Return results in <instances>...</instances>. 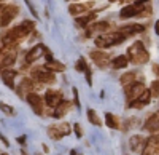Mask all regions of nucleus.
<instances>
[{"instance_id":"obj_20","label":"nucleus","mask_w":159,"mask_h":155,"mask_svg":"<svg viewBox=\"0 0 159 155\" xmlns=\"http://www.w3.org/2000/svg\"><path fill=\"white\" fill-rule=\"evenodd\" d=\"M145 144H147L145 138H143V136H139V134H137V136H132L130 141H129V146H130V149L134 150V152H140V150H143Z\"/></svg>"},{"instance_id":"obj_21","label":"nucleus","mask_w":159,"mask_h":155,"mask_svg":"<svg viewBox=\"0 0 159 155\" xmlns=\"http://www.w3.org/2000/svg\"><path fill=\"white\" fill-rule=\"evenodd\" d=\"M16 75H18V72H16V70L7 69V70H3V72H2V80H3V83H5L7 86L15 88V79H16Z\"/></svg>"},{"instance_id":"obj_3","label":"nucleus","mask_w":159,"mask_h":155,"mask_svg":"<svg viewBox=\"0 0 159 155\" xmlns=\"http://www.w3.org/2000/svg\"><path fill=\"white\" fill-rule=\"evenodd\" d=\"M123 40H126V38L119 34L118 31L115 32H108V34H103V35H99L96 37V46L103 50V48H110V46H115L118 43H123Z\"/></svg>"},{"instance_id":"obj_41","label":"nucleus","mask_w":159,"mask_h":155,"mask_svg":"<svg viewBox=\"0 0 159 155\" xmlns=\"http://www.w3.org/2000/svg\"><path fill=\"white\" fill-rule=\"evenodd\" d=\"M154 72H156V74L159 75V66H154Z\"/></svg>"},{"instance_id":"obj_7","label":"nucleus","mask_w":159,"mask_h":155,"mask_svg":"<svg viewBox=\"0 0 159 155\" xmlns=\"http://www.w3.org/2000/svg\"><path fill=\"white\" fill-rule=\"evenodd\" d=\"M70 131H72L70 130V125L64 122V123H59V125H51L48 128V136L51 139H54V141H59L64 136H69Z\"/></svg>"},{"instance_id":"obj_29","label":"nucleus","mask_w":159,"mask_h":155,"mask_svg":"<svg viewBox=\"0 0 159 155\" xmlns=\"http://www.w3.org/2000/svg\"><path fill=\"white\" fill-rule=\"evenodd\" d=\"M88 119H89V122H91L92 125H96V126H102V120L99 119V115H97V112H96V110L89 109V110H88Z\"/></svg>"},{"instance_id":"obj_18","label":"nucleus","mask_w":159,"mask_h":155,"mask_svg":"<svg viewBox=\"0 0 159 155\" xmlns=\"http://www.w3.org/2000/svg\"><path fill=\"white\" fill-rule=\"evenodd\" d=\"M108 29H110V22L108 21H100V22H96L92 26H88L86 34L88 35H94V34H99V32H107Z\"/></svg>"},{"instance_id":"obj_13","label":"nucleus","mask_w":159,"mask_h":155,"mask_svg":"<svg viewBox=\"0 0 159 155\" xmlns=\"http://www.w3.org/2000/svg\"><path fill=\"white\" fill-rule=\"evenodd\" d=\"M45 51H46V46H43L42 43L35 45L32 50H29V51H27V55H25V62H27V64L35 62L38 58H42V56L45 55Z\"/></svg>"},{"instance_id":"obj_11","label":"nucleus","mask_w":159,"mask_h":155,"mask_svg":"<svg viewBox=\"0 0 159 155\" xmlns=\"http://www.w3.org/2000/svg\"><path fill=\"white\" fill-rule=\"evenodd\" d=\"M91 59L94 61L100 69H105V67L110 64V56H108V53H105V51H102V50L91 51Z\"/></svg>"},{"instance_id":"obj_2","label":"nucleus","mask_w":159,"mask_h":155,"mask_svg":"<svg viewBox=\"0 0 159 155\" xmlns=\"http://www.w3.org/2000/svg\"><path fill=\"white\" fill-rule=\"evenodd\" d=\"M127 59L132 61L134 64H137V66H140V64L148 62L150 53L145 50V46H143L142 42H134V43L129 46V50H127Z\"/></svg>"},{"instance_id":"obj_42","label":"nucleus","mask_w":159,"mask_h":155,"mask_svg":"<svg viewBox=\"0 0 159 155\" xmlns=\"http://www.w3.org/2000/svg\"><path fill=\"white\" fill-rule=\"evenodd\" d=\"M0 53H2V46H0Z\"/></svg>"},{"instance_id":"obj_10","label":"nucleus","mask_w":159,"mask_h":155,"mask_svg":"<svg viewBox=\"0 0 159 155\" xmlns=\"http://www.w3.org/2000/svg\"><path fill=\"white\" fill-rule=\"evenodd\" d=\"M45 101L49 107H57L61 102L64 101V94L59 90H48L45 94Z\"/></svg>"},{"instance_id":"obj_37","label":"nucleus","mask_w":159,"mask_h":155,"mask_svg":"<svg viewBox=\"0 0 159 155\" xmlns=\"http://www.w3.org/2000/svg\"><path fill=\"white\" fill-rule=\"evenodd\" d=\"M147 2H148V0H137L135 3H137V5H145V3H147Z\"/></svg>"},{"instance_id":"obj_25","label":"nucleus","mask_w":159,"mask_h":155,"mask_svg":"<svg viewBox=\"0 0 159 155\" xmlns=\"http://www.w3.org/2000/svg\"><path fill=\"white\" fill-rule=\"evenodd\" d=\"M45 67H46L48 70H51L52 74H54V72H64V70H65V66H64V64L59 62V61H54V59H52V61H48V62L45 64Z\"/></svg>"},{"instance_id":"obj_19","label":"nucleus","mask_w":159,"mask_h":155,"mask_svg":"<svg viewBox=\"0 0 159 155\" xmlns=\"http://www.w3.org/2000/svg\"><path fill=\"white\" fill-rule=\"evenodd\" d=\"M150 98H151V91H150V90H145L143 94H142L137 101L130 102L129 107H134V109H142V107H145V106H147L148 102H150Z\"/></svg>"},{"instance_id":"obj_43","label":"nucleus","mask_w":159,"mask_h":155,"mask_svg":"<svg viewBox=\"0 0 159 155\" xmlns=\"http://www.w3.org/2000/svg\"><path fill=\"white\" fill-rule=\"evenodd\" d=\"M0 10H2V5H0Z\"/></svg>"},{"instance_id":"obj_30","label":"nucleus","mask_w":159,"mask_h":155,"mask_svg":"<svg viewBox=\"0 0 159 155\" xmlns=\"http://www.w3.org/2000/svg\"><path fill=\"white\" fill-rule=\"evenodd\" d=\"M75 69H76L78 72H86L88 66H86V61H84V58H80V59L76 61V66H75Z\"/></svg>"},{"instance_id":"obj_27","label":"nucleus","mask_w":159,"mask_h":155,"mask_svg":"<svg viewBox=\"0 0 159 155\" xmlns=\"http://www.w3.org/2000/svg\"><path fill=\"white\" fill-rule=\"evenodd\" d=\"M105 122H107V125H108V128H113V130H118L119 128V120H118V117L116 115H113V114H105Z\"/></svg>"},{"instance_id":"obj_32","label":"nucleus","mask_w":159,"mask_h":155,"mask_svg":"<svg viewBox=\"0 0 159 155\" xmlns=\"http://www.w3.org/2000/svg\"><path fill=\"white\" fill-rule=\"evenodd\" d=\"M150 91L153 96H159V80H154L151 83V88H150Z\"/></svg>"},{"instance_id":"obj_38","label":"nucleus","mask_w":159,"mask_h":155,"mask_svg":"<svg viewBox=\"0 0 159 155\" xmlns=\"http://www.w3.org/2000/svg\"><path fill=\"white\" fill-rule=\"evenodd\" d=\"M24 141H25V136H21V138H18V143H19V144H24Z\"/></svg>"},{"instance_id":"obj_40","label":"nucleus","mask_w":159,"mask_h":155,"mask_svg":"<svg viewBox=\"0 0 159 155\" xmlns=\"http://www.w3.org/2000/svg\"><path fill=\"white\" fill-rule=\"evenodd\" d=\"M110 2H130V0H110Z\"/></svg>"},{"instance_id":"obj_36","label":"nucleus","mask_w":159,"mask_h":155,"mask_svg":"<svg viewBox=\"0 0 159 155\" xmlns=\"http://www.w3.org/2000/svg\"><path fill=\"white\" fill-rule=\"evenodd\" d=\"M154 32L159 35V21H156V24H154Z\"/></svg>"},{"instance_id":"obj_14","label":"nucleus","mask_w":159,"mask_h":155,"mask_svg":"<svg viewBox=\"0 0 159 155\" xmlns=\"http://www.w3.org/2000/svg\"><path fill=\"white\" fill-rule=\"evenodd\" d=\"M143 130L151 133V134L159 131V110L154 112L153 115H150V117L147 119V122H145V125H143Z\"/></svg>"},{"instance_id":"obj_31","label":"nucleus","mask_w":159,"mask_h":155,"mask_svg":"<svg viewBox=\"0 0 159 155\" xmlns=\"http://www.w3.org/2000/svg\"><path fill=\"white\" fill-rule=\"evenodd\" d=\"M0 110H3L7 115H15V109L7 106V104H3V102H0Z\"/></svg>"},{"instance_id":"obj_15","label":"nucleus","mask_w":159,"mask_h":155,"mask_svg":"<svg viewBox=\"0 0 159 155\" xmlns=\"http://www.w3.org/2000/svg\"><path fill=\"white\" fill-rule=\"evenodd\" d=\"M34 90H35V82L32 79H22L19 86H18V94L21 98H25L27 94H30Z\"/></svg>"},{"instance_id":"obj_23","label":"nucleus","mask_w":159,"mask_h":155,"mask_svg":"<svg viewBox=\"0 0 159 155\" xmlns=\"http://www.w3.org/2000/svg\"><path fill=\"white\" fill-rule=\"evenodd\" d=\"M70 107H72V102H69V101H62L57 107H54V112H52V115H54L56 119H62L64 115L70 110Z\"/></svg>"},{"instance_id":"obj_17","label":"nucleus","mask_w":159,"mask_h":155,"mask_svg":"<svg viewBox=\"0 0 159 155\" xmlns=\"http://www.w3.org/2000/svg\"><path fill=\"white\" fill-rule=\"evenodd\" d=\"M118 32L121 34L124 38L130 37V35H135L139 32H143V26L140 24H129V26H123V27H119Z\"/></svg>"},{"instance_id":"obj_26","label":"nucleus","mask_w":159,"mask_h":155,"mask_svg":"<svg viewBox=\"0 0 159 155\" xmlns=\"http://www.w3.org/2000/svg\"><path fill=\"white\" fill-rule=\"evenodd\" d=\"M127 62H129L127 56L121 55V56H116V58L111 61V66H113L115 69H123V67H126V66H127Z\"/></svg>"},{"instance_id":"obj_12","label":"nucleus","mask_w":159,"mask_h":155,"mask_svg":"<svg viewBox=\"0 0 159 155\" xmlns=\"http://www.w3.org/2000/svg\"><path fill=\"white\" fill-rule=\"evenodd\" d=\"M25 99H27V102L30 104V107L34 109V112H35V114H38V115H43V114H45V110H43V99H42V96H38L37 93H30V94L25 96Z\"/></svg>"},{"instance_id":"obj_28","label":"nucleus","mask_w":159,"mask_h":155,"mask_svg":"<svg viewBox=\"0 0 159 155\" xmlns=\"http://www.w3.org/2000/svg\"><path fill=\"white\" fill-rule=\"evenodd\" d=\"M135 77H137L135 72H127V74L121 75V85L129 86V85H132V83H135Z\"/></svg>"},{"instance_id":"obj_9","label":"nucleus","mask_w":159,"mask_h":155,"mask_svg":"<svg viewBox=\"0 0 159 155\" xmlns=\"http://www.w3.org/2000/svg\"><path fill=\"white\" fill-rule=\"evenodd\" d=\"M142 153L143 155H159V131L151 134V138L145 144Z\"/></svg>"},{"instance_id":"obj_5","label":"nucleus","mask_w":159,"mask_h":155,"mask_svg":"<svg viewBox=\"0 0 159 155\" xmlns=\"http://www.w3.org/2000/svg\"><path fill=\"white\" fill-rule=\"evenodd\" d=\"M18 15H19V7H16V5L2 7V10H0V26H2V27L8 26Z\"/></svg>"},{"instance_id":"obj_34","label":"nucleus","mask_w":159,"mask_h":155,"mask_svg":"<svg viewBox=\"0 0 159 155\" xmlns=\"http://www.w3.org/2000/svg\"><path fill=\"white\" fill-rule=\"evenodd\" d=\"M84 74H86V82H88V85H92V79H91V69L88 67Z\"/></svg>"},{"instance_id":"obj_6","label":"nucleus","mask_w":159,"mask_h":155,"mask_svg":"<svg viewBox=\"0 0 159 155\" xmlns=\"http://www.w3.org/2000/svg\"><path fill=\"white\" fill-rule=\"evenodd\" d=\"M32 80H37L40 83H54V74L48 70L45 66H40L32 69Z\"/></svg>"},{"instance_id":"obj_8","label":"nucleus","mask_w":159,"mask_h":155,"mask_svg":"<svg viewBox=\"0 0 159 155\" xmlns=\"http://www.w3.org/2000/svg\"><path fill=\"white\" fill-rule=\"evenodd\" d=\"M145 90H147V88H145V85L142 82H135V83L126 86V98L129 101V104H130V102H134V101H137L143 94Z\"/></svg>"},{"instance_id":"obj_4","label":"nucleus","mask_w":159,"mask_h":155,"mask_svg":"<svg viewBox=\"0 0 159 155\" xmlns=\"http://www.w3.org/2000/svg\"><path fill=\"white\" fill-rule=\"evenodd\" d=\"M18 53H16V46H7L5 51L0 53V72H3L8 69V66H11L16 61Z\"/></svg>"},{"instance_id":"obj_1","label":"nucleus","mask_w":159,"mask_h":155,"mask_svg":"<svg viewBox=\"0 0 159 155\" xmlns=\"http://www.w3.org/2000/svg\"><path fill=\"white\" fill-rule=\"evenodd\" d=\"M35 27V24L32 21H24L16 27L10 29L5 35H3V43L5 46H16V43H19L24 37H27Z\"/></svg>"},{"instance_id":"obj_35","label":"nucleus","mask_w":159,"mask_h":155,"mask_svg":"<svg viewBox=\"0 0 159 155\" xmlns=\"http://www.w3.org/2000/svg\"><path fill=\"white\" fill-rule=\"evenodd\" d=\"M73 96H75V106H76V107H80V101H78V90H76V88H73Z\"/></svg>"},{"instance_id":"obj_39","label":"nucleus","mask_w":159,"mask_h":155,"mask_svg":"<svg viewBox=\"0 0 159 155\" xmlns=\"http://www.w3.org/2000/svg\"><path fill=\"white\" fill-rule=\"evenodd\" d=\"M0 139H2V141H3V144H5V146H8V141H7V139H5V138L2 136V134H0Z\"/></svg>"},{"instance_id":"obj_22","label":"nucleus","mask_w":159,"mask_h":155,"mask_svg":"<svg viewBox=\"0 0 159 155\" xmlns=\"http://www.w3.org/2000/svg\"><path fill=\"white\" fill-rule=\"evenodd\" d=\"M96 16H97V13H88V15H84V16H78L75 19V24L78 26V27H88V26L96 19Z\"/></svg>"},{"instance_id":"obj_16","label":"nucleus","mask_w":159,"mask_h":155,"mask_svg":"<svg viewBox=\"0 0 159 155\" xmlns=\"http://www.w3.org/2000/svg\"><path fill=\"white\" fill-rule=\"evenodd\" d=\"M143 5H137V3H132V5H127L124 7L121 11H119V16H121L123 19L126 18H132V16H139L140 11H142Z\"/></svg>"},{"instance_id":"obj_24","label":"nucleus","mask_w":159,"mask_h":155,"mask_svg":"<svg viewBox=\"0 0 159 155\" xmlns=\"http://www.w3.org/2000/svg\"><path fill=\"white\" fill-rule=\"evenodd\" d=\"M91 7H92L91 2H89V3H73V5L69 7V11H70V15L76 16V15H81V13L88 11Z\"/></svg>"},{"instance_id":"obj_33","label":"nucleus","mask_w":159,"mask_h":155,"mask_svg":"<svg viewBox=\"0 0 159 155\" xmlns=\"http://www.w3.org/2000/svg\"><path fill=\"white\" fill-rule=\"evenodd\" d=\"M73 130H75V133H76L78 138L83 136V131H81V126H80V123H75V125H73Z\"/></svg>"}]
</instances>
